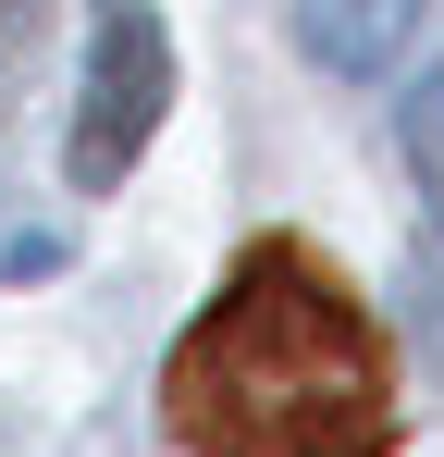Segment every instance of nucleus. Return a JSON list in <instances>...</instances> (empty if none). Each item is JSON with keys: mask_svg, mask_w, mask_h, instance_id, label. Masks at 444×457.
<instances>
[{"mask_svg": "<svg viewBox=\"0 0 444 457\" xmlns=\"http://www.w3.org/2000/svg\"><path fill=\"white\" fill-rule=\"evenodd\" d=\"M160 420L185 457H382L395 445V371L346 297V272L296 235H259L222 297L185 321Z\"/></svg>", "mask_w": 444, "mask_h": 457, "instance_id": "f257e3e1", "label": "nucleus"}, {"mask_svg": "<svg viewBox=\"0 0 444 457\" xmlns=\"http://www.w3.org/2000/svg\"><path fill=\"white\" fill-rule=\"evenodd\" d=\"M173 99V37L148 0H86V87H74V186H124Z\"/></svg>", "mask_w": 444, "mask_h": 457, "instance_id": "f03ea898", "label": "nucleus"}, {"mask_svg": "<svg viewBox=\"0 0 444 457\" xmlns=\"http://www.w3.org/2000/svg\"><path fill=\"white\" fill-rule=\"evenodd\" d=\"M407 25H420V0H296V50L321 75H382L407 50Z\"/></svg>", "mask_w": 444, "mask_h": 457, "instance_id": "7ed1b4c3", "label": "nucleus"}, {"mask_svg": "<svg viewBox=\"0 0 444 457\" xmlns=\"http://www.w3.org/2000/svg\"><path fill=\"white\" fill-rule=\"evenodd\" d=\"M395 137H407V161H420V186H432V211H444V62L420 87H407V112H395Z\"/></svg>", "mask_w": 444, "mask_h": 457, "instance_id": "20e7f679", "label": "nucleus"}, {"mask_svg": "<svg viewBox=\"0 0 444 457\" xmlns=\"http://www.w3.org/2000/svg\"><path fill=\"white\" fill-rule=\"evenodd\" d=\"M407 321H420V346H432V371H444V235L407 260Z\"/></svg>", "mask_w": 444, "mask_h": 457, "instance_id": "39448f33", "label": "nucleus"}, {"mask_svg": "<svg viewBox=\"0 0 444 457\" xmlns=\"http://www.w3.org/2000/svg\"><path fill=\"white\" fill-rule=\"evenodd\" d=\"M25 50H37V0H0V99H12V75H25Z\"/></svg>", "mask_w": 444, "mask_h": 457, "instance_id": "423d86ee", "label": "nucleus"}]
</instances>
